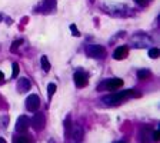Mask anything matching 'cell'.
Instances as JSON below:
<instances>
[{
    "label": "cell",
    "mask_w": 160,
    "mask_h": 143,
    "mask_svg": "<svg viewBox=\"0 0 160 143\" xmlns=\"http://www.w3.org/2000/svg\"><path fill=\"white\" fill-rule=\"evenodd\" d=\"M129 98H139V93L134 90H124V92H120V93H115V94H109V96H104L102 99V102L104 103L106 106H116L122 103L123 100H126Z\"/></svg>",
    "instance_id": "6da1fadb"
},
{
    "label": "cell",
    "mask_w": 160,
    "mask_h": 143,
    "mask_svg": "<svg viewBox=\"0 0 160 143\" xmlns=\"http://www.w3.org/2000/svg\"><path fill=\"white\" fill-rule=\"evenodd\" d=\"M86 54L94 59H102L106 56V49L100 45H90L86 47Z\"/></svg>",
    "instance_id": "7a4b0ae2"
},
{
    "label": "cell",
    "mask_w": 160,
    "mask_h": 143,
    "mask_svg": "<svg viewBox=\"0 0 160 143\" xmlns=\"http://www.w3.org/2000/svg\"><path fill=\"white\" fill-rule=\"evenodd\" d=\"M123 84V80L120 77H115V79H109L104 80L103 84L97 87V90H102V89H106V90H116L117 87H120Z\"/></svg>",
    "instance_id": "3957f363"
},
{
    "label": "cell",
    "mask_w": 160,
    "mask_h": 143,
    "mask_svg": "<svg viewBox=\"0 0 160 143\" xmlns=\"http://www.w3.org/2000/svg\"><path fill=\"white\" fill-rule=\"evenodd\" d=\"M30 124L33 126L34 130H41V129L45 128V124H46V117H45V113H40L37 112L36 115L33 116V119L30 120Z\"/></svg>",
    "instance_id": "277c9868"
},
{
    "label": "cell",
    "mask_w": 160,
    "mask_h": 143,
    "mask_svg": "<svg viewBox=\"0 0 160 143\" xmlns=\"http://www.w3.org/2000/svg\"><path fill=\"white\" fill-rule=\"evenodd\" d=\"M40 106V99L37 94H30L29 98L26 99V109L29 112H36Z\"/></svg>",
    "instance_id": "5b68a950"
},
{
    "label": "cell",
    "mask_w": 160,
    "mask_h": 143,
    "mask_svg": "<svg viewBox=\"0 0 160 143\" xmlns=\"http://www.w3.org/2000/svg\"><path fill=\"white\" fill-rule=\"evenodd\" d=\"M29 126H30L29 117L24 116V115L19 116V119H17V122H16V130H17V132H26L27 129H29Z\"/></svg>",
    "instance_id": "8992f818"
},
{
    "label": "cell",
    "mask_w": 160,
    "mask_h": 143,
    "mask_svg": "<svg viewBox=\"0 0 160 143\" xmlns=\"http://www.w3.org/2000/svg\"><path fill=\"white\" fill-rule=\"evenodd\" d=\"M73 79H75V83L77 87H84L87 84V75L83 73V72H76L75 76H73Z\"/></svg>",
    "instance_id": "52a82bcc"
},
{
    "label": "cell",
    "mask_w": 160,
    "mask_h": 143,
    "mask_svg": "<svg viewBox=\"0 0 160 143\" xmlns=\"http://www.w3.org/2000/svg\"><path fill=\"white\" fill-rule=\"evenodd\" d=\"M30 87H32V83L27 77H22V79L17 82V90L20 93H26V92L30 90Z\"/></svg>",
    "instance_id": "ba28073f"
},
{
    "label": "cell",
    "mask_w": 160,
    "mask_h": 143,
    "mask_svg": "<svg viewBox=\"0 0 160 143\" xmlns=\"http://www.w3.org/2000/svg\"><path fill=\"white\" fill-rule=\"evenodd\" d=\"M127 53H129V47L127 46H119L113 52V57H115L116 60H122V59H124L127 56Z\"/></svg>",
    "instance_id": "9c48e42d"
},
{
    "label": "cell",
    "mask_w": 160,
    "mask_h": 143,
    "mask_svg": "<svg viewBox=\"0 0 160 143\" xmlns=\"http://www.w3.org/2000/svg\"><path fill=\"white\" fill-rule=\"evenodd\" d=\"M71 139L75 140V142H80L83 137V129L79 128V126H75V128H71L70 130V135H69Z\"/></svg>",
    "instance_id": "30bf717a"
},
{
    "label": "cell",
    "mask_w": 160,
    "mask_h": 143,
    "mask_svg": "<svg viewBox=\"0 0 160 143\" xmlns=\"http://www.w3.org/2000/svg\"><path fill=\"white\" fill-rule=\"evenodd\" d=\"M54 7H56V0H45L43 11H52Z\"/></svg>",
    "instance_id": "8fae6325"
},
{
    "label": "cell",
    "mask_w": 160,
    "mask_h": 143,
    "mask_svg": "<svg viewBox=\"0 0 160 143\" xmlns=\"http://www.w3.org/2000/svg\"><path fill=\"white\" fill-rule=\"evenodd\" d=\"M15 143H32V139H30L29 136H16L15 137Z\"/></svg>",
    "instance_id": "7c38bea8"
},
{
    "label": "cell",
    "mask_w": 160,
    "mask_h": 143,
    "mask_svg": "<svg viewBox=\"0 0 160 143\" xmlns=\"http://www.w3.org/2000/svg\"><path fill=\"white\" fill-rule=\"evenodd\" d=\"M40 64H41V67H43V70L45 72H49L50 70V63H49V60H47V57L46 56H41V59H40Z\"/></svg>",
    "instance_id": "4fadbf2b"
},
{
    "label": "cell",
    "mask_w": 160,
    "mask_h": 143,
    "mask_svg": "<svg viewBox=\"0 0 160 143\" xmlns=\"http://www.w3.org/2000/svg\"><path fill=\"white\" fill-rule=\"evenodd\" d=\"M47 93H49V99H52V96L56 93V83H49Z\"/></svg>",
    "instance_id": "5bb4252c"
},
{
    "label": "cell",
    "mask_w": 160,
    "mask_h": 143,
    "mask_svg": "<svg viewBox=\"0 0 160 143\" xmlns=\"http://www.w3.org/2000/svg\"><path fill=\"white\" fill-rule=\"evenodd\" d=\"M137 76H139V79H147L150 76V72L146 70V69H141V70L137 72Z\"/></svg>",
    "instance_id": "9a60e30c"
},
{
    "label": "cell",
    "mask_w": 160,
    "mask_h": 143,
    "mask_svg": "<svg viewBox=\"0 0 160 143\" xmlns=\"http://www.w3.org/2000/svg\"><path fill=\"white\" fill-rule=\"evenodd\" d=\"M159 49L157 47H152V49H149V56L152 57V59H156V57H159Z\"/></svg>",
    "instance_id": "2e32d148"
},
{
    "label": "cell",
    "mask_w": 160,
    "mask_h": 143,
    "mask_svg": "<svg viewBox=\"0 0 160 143\" xmlns=\"http://www.w3.org/2000/svg\"><path fill=\"white\" fill-rule=\"evenodd\" d=\"M19 72H20L19 64L13 63V73H11V77H17V76H19Z\"/></svg>",
    "instance_id": "e0dca14e"
},
{
    "label": "cell",
    "mask_w": 160,
    "mask_h": 143,
    "mask_svg": "<svg viewBox=\"0 0 160 143\" xmlns=\"http://www.w3.org/2000/svg\"><path fill=\"white\" fill-rule=\"evenodd\" d=\"M70 30H71V33H73V36H76V37H79V36H80V32L77 30L76 24H70Z\"/></svg>",
    "instance_id": "ac0fdd59"
},
{
    "label": "cell",
    "mask_w": 160,
    "mask_h": 143,
    "mask_svg": "<svg viewBox=\"0 0 160 143\" xmlns=\"http://www.w3.org/2000/svg\"><path fill=\"white\" fill-rule=\"evenodd\" d=\"M159 139H160L159 130H154V132H153V142H159Z\"/></svg>",
    "instance_id": "d6986e66"
},
{
    "label": "cell",
    "mask_w": 160,
    "mask_h": 143,
    "mask_svg": "<svg viewBox=\"0 0 160 143\" xmlns=\"http://www.w3.org/2000/svg\"><path fill=\"white\" fill-rule=\"evenodd\" d=\"M23 43V40H16L15 43H13V46H11V50L13 52H16V49H17V46H20Z\"/></svg>",
    "instance_id": "ffe728a7"
},
{
    "label": "cell",
    "mask_w": 160,
    "mask_h": 143,
    "mask_svg": "<svg viewBox=\"0 0 160 143\" xmlns=\"http://www.w3.org/2000/svg\"><path fill=\"white\" fill-rule=\"evenodd\" d=\"M134 2H136V3H139L140 6H146V4H147V0H134Z\"/></svg>",
    "instance_id": "44dd1931"
},
{
    "label": "cell",
    "mask_w": 160,
    "mask_h": 143,
    "mask_svg": "<svg viewBox=\"0 0 160 143\" xmlns=\"http://www.w3.org/2000/svg\"><path fill=\"white\" fill-rule=\"evenodd\" d=\"M4 80V75H3V72H0V83Z\"/></svg>",
    "instance_id": "7402d4cb"
},
{
    "label": "cell",
    "mask_w": 160,
    "mask_h": 143,
    "mask_svg": "<svg viewBox=\"0 0 160 143\" xmlns=\"http://www.w3.org/2000/svg\"><path fill=\"white\" fill-rule=\"evenodd\" d=\"M0 143H7V142H6V139H3V137H0Z\"/></svg>",
    "instance_id": "603a6c76"
},
{
    "label": "cell",
    "mask_w": 160,
    "mask_h": 143,
    "mask_svg": "<svg viewBox=\"0 0 160 143\" xmlns=\"http://www.w3.org/2000/svg\"><path fill=\"white\" fill-rule=\"evenodd\" d=\"M2 20H3V15H0V22H2Z\"/></svg>",
    "instance_id": "cb8c5ba5"
},
{
    "label": "cell",
    "mask_w": 160,
    "mask_h": 143,
    "mask_svg": "<svg viewBox=\"0 0 160 143\" xmlns=\"http://www.w3.org/2000/svg\"><path fill=\"white\" fill-rule=\"evenodd\" d=\"M49 143H53V139H50V140H49Z\"/></svg>",
    "instance_id": "d4e9b609"
},
{
    "label": "cell",
    "mask_w": 160,
    "mask_h": 143,
    "mask_svg": "<svg viewBox=\"0 0 160 143\" xmlns=\"http://www.w3.org/2000/svg\"><path fill=\"white\" fill-rule=\"evenodd\" d=\"M116 143H124V142H116Z\"/></svg>",
    "instance_id": "484cf974"
}]
</instances>
